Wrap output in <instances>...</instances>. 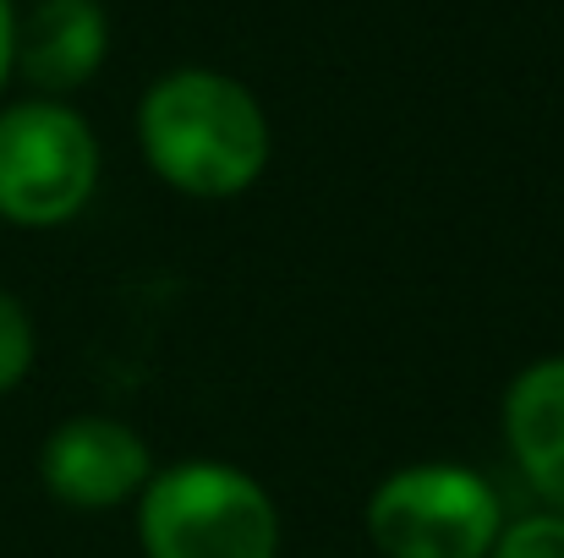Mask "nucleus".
<instances>
[{
    "mask_svg": "<svg viewBox=\"0 0 564 558\" xmlns=\"http://www.w3.org/2000/svg\"><path fill=\"white\" fill-rule=\"evenodd\" d=\"M39 362V329L28 318V307L0 285V394L22 389V378Z\"/></svg>",
    "mask_w": 564,
    "mask_h": 558,
    "instance_id": "obj_8",
    "label": "nucleus"
},
{
    "mask_svg": "<svg viewBox=\"0 0 564 558\" xmlns=\"http://www.w3.org/2000/svg\"><path fill=\"white\" fill-rule=\"evenodd\" d=\"M505 449L543 510L564 515V357H543L521 368L499 405Z\"/></svg>",
    "mask_w": 564,
    "mask_h": 558,
    "instance_id": "obj_7",
    "label": "nucleus"
},
{
    "mask_svg": "<svg viewBox=\"0 0 564 558\" xmlns=\"http://www.w3.org/2000/svg\"><path fill=\"white\" fill-rule=\"evenodd\" d=\"M154 471L160 466H154L149 438L132 422L99 416V411H83V416L55 422L50 438H44V449H39V482H44V493L55 504H66V510H83V515L138 504Z\"/></svg>",
    "mask_w": 564,
    "mask_h": 558,
    "instance_id": "obj_5",
    "label": "nucleus"
},
{
    "mask_svg": "<svg viewBox=\"0 0 564 558\" xmlns=\"http://www.w3.org/2000/svg\"><path fill=\"white\" fill-rule=\"evenodd\" d=\"M99 138L66 99L0 105V225L61 230L99 192Z\"/></svg>",
    "mask_w": 564,
    "mask_h": 558,
    "instance_id": "obj_4",
    "label": "nucleus"
},
{
    "mask_svg": "<svg viewBox=\"0 0 564 558\" xmlns=\"http://www.w3.org/2000/svg\"><path fill=\"white\" fill-rule=\"evenodd\" d=\"M280 543L274 493L230 460H171L138 499L143 558H280Z\"/></svg>",
    "mask_w": 564,
    "mask_h": 558,
    "instance_id": "obj_2",
    "label": "nucleus"
},
{
    "mask_svg": "<svg viewBox=\"0 0 564 558\" xmlns=\"http://www.w3.org/2000/svg\"><path fill=\"white\" fill-rule=\"evenodd\" d=\"M110 55V17L99 0H39L17 17V77L39 99H66L99 77Z\"/></svg>",
    "mask_w": 564,
    "mask_h": 558,
    "instance_id": "obj_6",
    "label": "nucleus"
},
{
    "mask_svg": "<svg viewBox=\"0 0 564 558\" xmlns=\"http://www.w3.org/2000/svg\"><path fill=\"white\" fill-rule=\"evenodd\" d=\"M11 77H17V11H11V0H0V99H6Z\"/></svg>",
    "mask_w": 564,
    "mask_h": 558,
    "instance_id": "obj_10",
    "label": "nucleus"
},
{
    "mask_svg": "<svg viewBox=\"0 0 564 558\" xmlns=\"http://www.w3.org/2000/svg\"><path fill=\"white\" fill-rule=\"evenodd\" d=\"M488 558H564V515L532 510V515L510 521Z\"/></svg>",
    "mask_w": 564,
    "mask_h": 558,
    "instance_id": "obj_9",
    "label": "nucleus"
},
{
    "mask_svg": "<svg viewBox=\"0 0 564 558\" xmlns=\"http://www.w3.org/2000/svg\"><path fill=\"white\" fill-rule=\"evenodd\" d=\"M362 526L383 558H488L510 515L482 471L460 460H411L368 493Z\"/></svg>",
    "mask_w": 564,
    "mask_h": 558,
    "instance_id": "obj_3",
    "label": "nucleus"
},
{
    "mask_svg": "<svg viewBox=\"0 0 564 558\" xmlns=\"http://www.w3.org/2000/svg\"><path fill=\"white\" fill-rule=\"evenodd\" d=\"M143 165L182 197L230 203L269 171V116L247 83L214 66H176L138 99Z\"/></svg>",
    "mask_w": 564,
    "mask_h": 558,
    "instance_id": "obj_1",
    "label": "nucleus"
}]
</instances>
